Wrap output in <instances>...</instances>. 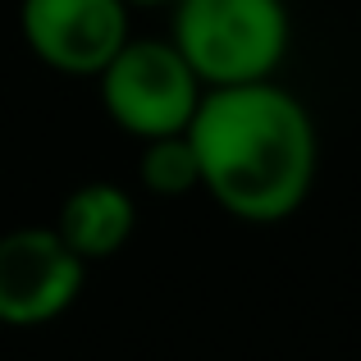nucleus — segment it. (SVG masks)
Returning <instances> with one entry per match:
<instances>
[{
    "label": "nucleus",
    "mask_w": 361,
    "mask_h": 361,
    "mask_svg": "<svg viewBox=\"0 0 361 361\" xmlns=\"http://www.w3.org/2000/svg\"><path fill=\"white\" fill-rule=\"evenodd\" d=\"M188 137L202 165V192L233 220L283 224L311 197L320 165L316 119L274 78L206 87Z\"/></svg>",
    "instance_id": "1"
},
{
    "label": "nucleus",
    "mask_w": 361,
    "mask_h": 361,
    "mask_svg": "<svg viewBox=\"0 0 361 361\" xmlns=\"http://www.w3.org/2000/svg\"><path fill=\"white\" fill-rule=\"evenodd\" d=\"M169 42L202 87H238L279 73L293 42L283 0H174Z\"/></svg>",
    "instance_id": "2"
},
{
    "label": "nucleus",
    "mask_w": 361,
    "mask_h": 361,
    "mask_svg": "<svg viewBox=\"0 0 361 361\" xmlns=\"http://www.w3.org/2000/svg\"><path fill=\"white\" fill-rule=\"evenodd\" d=\"M101 106L128 137L151 142L169 133H188L206 87L192 64L178 55L169 37H128L123 51L101 69L97 78Z\"/></svg>",
    "instance_id": "3"
},
{
    "label": "nucleus",
    "mask_w": 361,
    "mask_h": 361,
    "mask_svg": "<svg viewBox=\"0 0 361 361\" xmlns=\"http://www.w3.org/2000/svg\"><path fill=\"white\" fill-rule=\"evenodd\" d=\"M128 0H18L27 51L64 78H101L128 42Z\"/></svg>",
    "instance_id": "4"
},
{
    "label": "nucleus",
    "mask_w": 361,
    "mask_h": 361,
    "mask_svg": "<svg viewBox=\"0 0 361 361\" xmlns=\"http://www.w3.org/2000/svg\"><path fill=\"white\" fill-rule=\"evenodd\" d=\"M87 265L64 247L51 224L0 233V325L37 329L78 302Z\"/></svg>",
    "instance_id": "5"
},
{
    "label": "nucleus",
    "mask_w": 361,
    "mask_h": 361,
    "mask_svg": "<svg viewBox=\"0 0 361 361\" xmlns=\"http://www.w3.org/2000/svg\"><path fill=\"white\" fill-rule=\"evenodd\" d=\"M51 229L60 233L64 247L82 265L106 261V256H119L133 243V233H137V202H133L128 188L92 178V183H78L60 202Z\"/></svg>",
    "instance_id": "6"
},
{
    "label": "nucleus",
    "mask_w": 361,
    "mask_h": 361,
    "mask_svg": "<svg viewBox=\"0 0 361 361\" xmlns=\"http://www.w3.org/2000/svg\"><path fill=\"white\" fill-rule=\"evenodd\" d=\"M137 174L142 188L151 197H188L202 188V165H197V151L188 133H169V137H151L142 142L137 156Z\"/></svg>",
    "instance_id": "7"
},
{
    "label": "nucleus",
    "mask_w": 361,
    "mask_h": 361,
    "mask_svg": "<svg viewBox=\"0 0 361 361\" xmlns=\"http://www.w3.org/2000/svg\"><path fill=\"white\" fill-rule=\"evenodd\" d=\"M128 5H174V0H128Z\"/></svg>",
    "instance_id": "8"
}]
</instances>
